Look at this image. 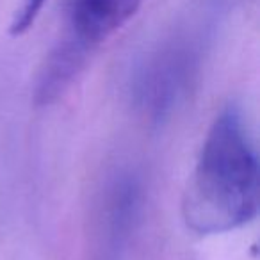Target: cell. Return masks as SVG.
Listing matches in <instances>:
<instances>
[{
	"mask_svg": "<svg viewBox=\"0 0 260 260\" xmlns=\"http://www.w3.org/2000/svg\"><path fill=\"white\" fill-rule=\"evenodd\" d=\"M94 50L87 48L68 32H62L61 40L55 43L52 52L47 55L43 68L36 84V102L40 105L52 104L57 100L79 73L87 64Z\"/></svg>",
	"mask_w": 260,
	"mask_h": 260,
	"instance_id": "3",
	"label": "cell"
},
{
	"mask_svg": "<svg viewBox=\"0 0 260 260\" xmlns=\"http://www.w3.org/2000/svg\"><path fill=\"white\" fill-rule=\"evenodd\" d=\"M145 0H72L64 30L96 50L107 38L128 22Z\"/></svg>",
	"mask_w": 260,
	"mask_h": 260,
	"instance_id": "2",
	"label": "cell"
},
{
	"mask_svg": "<svg viewBox=\"0 0 260 260\" xmlns=\"http://www.w3.org/2000/svg\"><path fill=\"white\" fill-rule=\"evenodd\" d=\"M47 4V0H22L20 8L16 9L15 16L11 20V27H9V32L13 36H22L25 34L30 27L34 25V22L40 16L43 6Z\"/></svg>",
	"mask_w": 260,
	"mask_h": 260,
	"instance_id": "4",
	"label": "cell"
},
{
	"mask_svg": "<svg viewBox=\"0 0 260 260\" xmlns=\"http://www.w3.org/2000/svg\"><path fill=\"white\" fill-rule=\"evenodd\" d=\"M258 212V159L244 118L226 107L207 132L182 200L191 232L216 235L237 230Z\"/></svg>",
	"mask_w": 260,
	"mask_h": 260,
	"instance_id": "1",
	"label": "cell"
}]
</instances>
